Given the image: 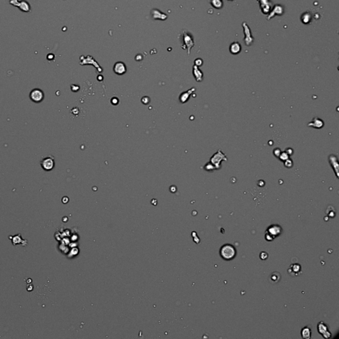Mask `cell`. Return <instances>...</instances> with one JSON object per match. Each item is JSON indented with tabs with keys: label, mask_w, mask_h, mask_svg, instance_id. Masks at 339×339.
Returning <instances> with one entry per match:
<instances>
[{
	"label": "cell",
	"mask_w": 339,
	"mask_h": 339,
	"mask_svg": "<svg viewBox=\"0 0 339 339\" xmlns=\"http://www.w3.org/2000/svg\"><path fill=\"white\" fill-rule=\"evenodd\" d=\"M309 126H311V127L315 128H321L324 126V122H323L321 119L317 117H315L313 119L311 123L308 124Z\"/></svg>",
	"instance_id": "16"
},
{
	"label": "cell",
	"mask_w": 339,
	"mask_h": 339,
	"mask_svg": "<svg viewBox=\"0 0 339 339\" xmlns=\"http://www.w3.org/2000/svg\"><path fill=\"white\" fill-rule=\"evenodd\" d=\"M284 164L286 167L287 168H291L293 166V162H292V160H290V159H287L286 161L284 162Z\"/></svg>",
	"instance_id": "24"
},
{
	"label": "cell",
	"mask_w": 339,
	"mask_h": 339,
	"mask_svg": "<svg viewBox=\"0 0 339 339\" xmlns=\"http://www.w3.org/2000/svg\"><path fill=\"white\" fill-rule=\"evenodd\" d=\"M29 98H30L31 100L34 103H40L42 100H43L44 98V92L40 89L35 88V89H33L32 91L30 92Z\"/></svg>",
	"instance_id": "7"
},
{
	"label": "cell",
	"mask_w": 339,
	"mask_h": 339,
	"mask_svg": "<svg viewBox=\"0 0 339 339\" xmlns=\"http://www.w3.org/2000/svg\"><path fill=\"white\" fill-rule=\"evenodd\" d=\"M312 19H313V15L309 11L304 12L301 16V21L305 25L311 23Z\"/></svg>",
	"instance_id": "15"
},
{
	"label": "cell",
	"mask_w": 339,
	"mask_h": 339,
	"mask_svg": "<svg viewBox=\"0 0 339 339\" xmlns=\"http://www.w3.org/2000/svg\"><path fill=\"white\" fill-rule=\"evenodd\" d=\"M317 328L318 333L321 334L324 338H329L331 336V334L329 331L327 326L323 322H320L318 323Z\"/></svg>",
	"instance_id": "11"
},
{
	"label": "cell",
	"mask_w": 339,
	"mask_h": 339,
	"mask_svg": "<svg viewBox=\"0 0 339 339\" xmlns=\"http://www.w3.org/2000/svg\"><path fill=\"white\" fill-rule=\"evenodd\" d=\"M227 158L226 155L221 150H218L215 154L211 158L210 162L213 165L215 169L221 168V163L222 161H227Z\"/></svg>",
	"instance_id": "4"
},
{
	"label": "cell",
	"mask_w": 339,
	"mask_h": 339,
	"mask_svg": "<svg viewBox=\"0 0 339 339\" xmlns=\"http://www.w3.org/2000/svg\"><path fill=\"white\" fill-rule=\"evenodd\" d=\"M10 3L13 5L15 7H17L20 10L23 11V12H30L31 11V8L30 4L29 3L25 0H22V1H19V0H10Z\"/></svg>",
	"instance_id": "8"
},
{
	"label": "cell",
	"mask_w": 339,
	"mask_h": 339,
	"mask_svg": "<svg viewBox=\"0 0 339 339\" xmlns=\"http://www.w3.org/2000/svg\"><path fill=\"white\" fill-rule=\"evenodd\" d=\"M220 255L223 259L225 260H230L236 256V251L235 248L229 244H225L220 249Z\"/></svg>",
	"instance_id": "2"
},
{
	"label": "cell",
	"mask_w": 339,
	"mask_h": 339,
	"mask_svg": "<svg viewBox=\"0 0 339 339\" xmlns=\"http://www.w3.org/2000/svg\"><path fill=\"white\" fill-rule=\"evenodd\" d=\"M193 91H195V88H192L191 90H189V91H187V92H184V93H183L180 96L181 101H182V103H184V102H186V101H187V99H189V96H190V94Z\"/></svg>",
	"instance_id": "20"
},
{
	"label": "cell",
	"mask_w": 339,
	"mask_h": 339,
	"mask_svg": "<svg viewBox=\"0 0 339 339\" xmlns=\"http://www.w3.org/2000/svg\"><path fill=\"white\" fill-rule=\"evenodd\" d=\"M151 14L152 15V17L154 19H160V20H165L168 16L164 13H162L161 11L159 10H152L151 11Z\"/></svg>",
	"instance_id": "17"
},
{
	"label": "cell",
	"mask_w": 339,
	"mask_h": 339,
	"mask_svg": "<svg viewBox=\"0 0 339 339\" xmlns=\"http://www.w3.org/2000/svg\"><path fill=\"white\" fill-rule=\"evenodd\" d=\"M202 64H203V60H202V59H201V58H197V59L195 60V66H197L198 67L202 66Z\"/></svg>",
	"instance_id": "26"
},
{
	"label": "cell",
	"mask_w": 339,
	"mask_h": 339,
	"mask_svg": "<svg viewBox=\"0 0 339 339\" xmlns=\"http://www.w3.org/2000/svg\"><path fill=\"white\" fill-rule=\"evenodd\" d=\"M211 5L217 10H221L223 7V0H211Z\"/></svg>",
	"instance_id": "19"
},
{
	"label": "cell",
	"mask_w": 339,
	"mask_h": 339,
	"mask_svg": "<svg viewBox=\"0 0 339 339\" xmlns=\"http://www.w3.org/2000/svg\"><path fill=\"white\" fill-rule=\"evenodd\" d=\"M279 275H280V274L277 275V276H279ZM276 277L277 276H275V277L274 276V274H273V273L272 274L270 275V280H271L270 282H273V283H275V282H278L280 280L276 279Z\"/></svg>",
	"instance_id": "25"
},
{
	"label": "cell",
	"mask_w": 339,
	"mask_h": 339,
	"mask_svg": "<svg viewBox=\"0 0 339 339\" xmlns=\"http://www.w3.org/2000/svg\"><path fill=\"white\" fill-rule=\"evenodd\" d=\"M285 13V8L281 4H276L273 5L272 10L268 14L267 20L273 19L275 16H282Z\"/></svg>",
	"instance_id": "6"
},
{
	"label": "cell",
	"mask_w": 339,
	"mask_h": 339,
	"mask_svg": "<svg viewBox=\"0 0 339 339\" xmlns=\"http://www.w3.org/2000/svg\"><path fill=\"white\" fill-rule=\"evenodd\" d=\"M260 258H261L262 260H266V259L267 258H268V254H267V253L266 252V253H265V255H263V253H262V252H261V254H260Z\"/></svg>",
	"instance_id": "28"
},
{
	"label": "cell",
	"mask_w": 339,
	"mask_h": 339,
	"mask_svg": "<svg viewBox=\"0 0 339 339\" xmlns=\"http://www.w3.org/2000/svg\"><path fill=\"white\" fill-rule=\"evenodd\" d=\"M259 4L260 9L264 15H268L272 10L273 3L271 0H256Z\"/></svg>",
	"instance_id": "9"
},
{
	"label": "cell",
	"mask_w": 339,
	"mask_h": 339,
	"mask_svg": "<svg viewBox=\"0 0 339 339\" xmlns=\"http://www.w3.org/2000/svg\"><path fill=\"white\" fill-rule=\"evenodd\" d=\"M205 169L207 171H211V170H213L215 169V166L211 163V162H209V163H207L206 165H205Z\"/></svg>",
	"instance_id": "23"
},
{
	"label": "cell",
	"mask_w": 339,
	"mask_h": 339,
	"mask_svg": "<svg viewBox=\"0 0 339 339\" xmlns=\"http://www.w3.org/2000/svg\"><path fill=\"white\" fill-rule=\"evenodd\" d=\"M242 46L239 42H233L229 46V51L232 55H238L241 52Z\"/></svg>",
	"instance_id": "13"
},
{
	"label": "cell",
	"mask_w": 339,
	"mask_h": 339,
	"mask_svg": "<svg viewBox=\"0 0 339 339\" xmlns=\"http://www.w3.org/2000/svg\"><path fill=\"white\" fill-rule=\"evenodd\" d=\"M329 162L334 170V172L337 177H338V163L337 158L334 155H331L329 157Z\"/></svg>",
	"instance_id": "14"
},
{
	"label": "cell",
	"mask_w": 339,
	"mask_h": 339,
	"mask_svg": "<svg viewBox=\"0 0 339 339\" xmlns=\"http://www.w3.org/2000/svg\"><path fill=\"white\" fill-rule=\"evenodd\" d=\"M282 227L277 225H272L269 227L265 232V239L268 241H272L281 234Z\"/></svg>",
	"instance_id": "3"
},
{
	"label": "cell",
	"mask_w": 339,
	"mask_h": 339,
	"mask_svg": "<svg viewBox=\"0 0 339 339\" xmlns=\"http://www.w3.org/2000/svg\"><path fill=\"white\" fill-rule=\"evenodd\" d=\"M229 1H234V0H229Z\"/></svg>",
	"instance_id": "29"
},
{
	"label": "cell",
	"mask_w": 339,
	"mask_h": 339,
	"mask_svg": "<svg viewBox=\"0 0 339 339\" xmlns=\"http://www.w3.org/2000/svg\"><path fill=\"white\" fill-rule=\"evenodd\" d=\"M273 154H274V155L276 156L277 157H279L280 154H281V150H280L279 148H275L274 151H273Z\"/></svg>",
	"instance_id": "27"
},
{
	"label": "cell",
	"mask_w": 339,
	"mask_h": 339,
	"mask_svg": "<svg viewBox=\"0 0 339 339\" xmlns=\"http://www.w3.org/2000/svg\"><path fill=\"white\" fill-rule=\"evenodd\" d=\"M242 26H243V33L244 35H245V37L243 38L245 44L247 46H251L254 41V38L252 37L249 26L248 25V24L246 22H243L242 23Z\"/></svg>",
	"instance_id": "5"
},
{
	"label": "cell",
	"mask_w": 339,
	"mask_h": 339,
	"mask_svg": "<svg viewBox=\"0 0 339 339\" xmlns=\"http://www.w3.org/2000/svg\"><path fill=\"white\" fill-rule=\"evenodd\" d=\"M113 71L115 74L118 75H123L126 72V68L125 63L122 62H117L113 66Z\"/></svg>",
	"instance_id": "12"
},
{
	"label": "cell",
	"mask_w": 339,
	"mask_h": 339,
	"mask_svg": "<svg viewBox=\"0 0 339 339\" xmlns=\"http://www.w3.org/2000/svg\"><path fill=\"white\" fill-rule=\"evenodd\" d=\"M301 336L303 338L309 339L311 337V329L308 327H305L301 330Z\"/></svg>",
	"instance_id": "21"
},
{
	"label": "cell",
	"mask_w": 339,
	"mask_h": 339,
	"mask_svg": "<svg viewBox=\"0 0 339 339\" xmlns=\"http://www.w3.org/2000/svg\"><path fill=\"white\" fill-rule=\"evenodd\" d=\"M181 42H182V47L183 49L187 50V55L190 54L191 49L193 48L195 45L194 43V38L191 34L187 31H182L180 35Z\"/></svg>",
	"instance_id": "1"
},
{
	"label": "cell",
	"mask_w": 339,
	"mask_h": 339,
	"mask_svg": "<svg viewBox=\"0 0 339 339\" xmlns=\"http://www.w3.org/2000/svg\"><path fill=\"white\" fill-rule=\"evenodd\" d=\"M279 158H280V159L282 160V161L285 162L287 159H289V154H287L286 152H281L280 155L279 156Z\"/></svg>",
	"instance_id": "22"
},
{
	"label": "cell",
	"mask_w": 339,
	"mask_h": 339,
	"mask_svg": "<svg viewBox=\"0 0 339 339\" xmlns=\"http://www.w3.org/2000/svg\"><path fill=\"white\" fill-rule=\"evenodd\" d=\"M40 164L42 168L44 169L45 171H51L55 167V160L53 157H47L42 159L40 162Z\"/></svg>",
	"instance_id": "10"
},
{
	"label": "cell",
	"mask_w": 339,
	"mask_h": 339,
	"mask_svg": "<svg viewBox=\"0 0 339 339\" xmlns=\"http://www.w3.org/2000/svg\"><path fill=\"white\" fill-rule=\"evenodd\" d=\"M193 74L194 77H195V80H197L198 82H202L203 80V72L201 71L200 68H199L197 66H195V65H194L193 67Z\"/></svg>",
	"instance_id": "18"
}]
</instances>
